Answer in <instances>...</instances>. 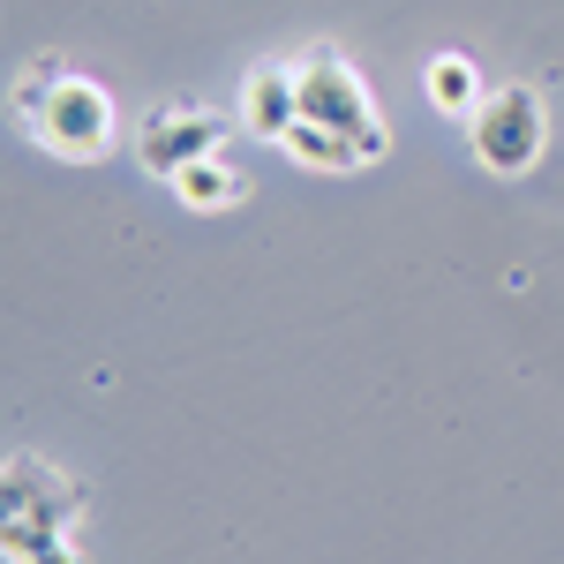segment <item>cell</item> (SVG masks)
<instances>
[{
    "instance_id": "277c9868",
    "label": "cell",
    "mask_w": 564,
    "mask_h": 564,
    "mask_svg": "<svg viewBox=\"0 0 564 564\" xmlns=\"http://www.w3.org/2000/svg\"><path fill=\"white\" fill-rule=\"evenodd\" d=\"M84 481L39 452H8L0 467V527H84Z\"/></svg>"
},
{
    "instance_id": "9c48e42d",
    "label": "cell",
    "mask_w": 564,
    "mask_h": 564,
    "mask_svg": "<svg viewBox=\"0 0 564 564\" xmlns=\"http://www.w3.org/2000/svg\"><path fill=\"white\" fill-rule=\"evenodd\" d=\"M422 90H430V106L444 113V121H475V106L489 98V90H481V68L467 61V53H430Z\"/></svg>"
},
{
    "instance_id": "7a4b0ae2",
    "label": "cell",
    "mask_w": 564,
    "mask_h": 564,
    "mask_svg": "<svg viewBox=\"0 0 564 564\" xmlns=\"http://www.w3.org/2000/svg\"><path fill=\"white\" fill-rule=\"evenodd\" d=\"M294 76H302V121H324V129L354 135V143L369 151V166L391 151L384 106H377V98H369V84H361L347 61H339V45H308L302 61H294Z\"/></svg>"
},
{
    "instance_id": "52a82bcc",
    "label": "cell",
    "mask_w": 564,
    "mask_h": 564,
    "mask_svg": "<svg viewBox=\"0 0 564 564\" xmlns=\"http://www.w3.org/2000/svg\"><path fill=\"white\" fill-rule=\"evenodd\" d=\"M279 151H286V159H294L302 174H361V166H369V151H361L354 135L324 129V121H294Z\"/></svg>"
},
{
    "instance_id": "6da1fadb",
    "label": "cell",
    "mask_w": 564,
    "mask_h": 564,
    "mask_svg": "<svg viewBox=\"0 0 564 564\" xmlns=\"http://www.w3.org/2000/svg\"><path fill=\"white\" fill-rule=\"evenodd\" d=\"M467 151H475V166H489L497 181L534 174L542 151H550V106H542V90L534 84H497L475 106V121H467Z\"/></svg>"
},
{
    "instance_id": "8fae6325",
    "label": "cell",
    "mask_w": 564,
    "mask_h": 564,
    "mask_svg": "<svg viewBox=\"0 0 564 564\" xmlns=\"http://www.w3.org/2000/svg\"><path fill=\"white\" fill-rule=\"evenodd\" d=\"M61 76H68L61 61H31V68L15 76V90H8V106H15V121H23V129L39 121V106L53 98V84H61Z\"/></svg>"
},
{
    "instance_id": "30bf717a",
    "label": "cell",
    "mask_w": 564,
    "mask_h": 564,
    "mask_svg": "<svg viewBox=\"0 0 564 564\" xmlns=\"http://www.w3.org/2000/svg\"><path fill=\"white\" fill-rule=\"evenodd\" d=\"M8 564H90L76 527H0Z\"/></svg>"
},
{
    "instance_id": "ba28073f",
    "label": "cell",
    "mask_w": 564,
    "mask_h": 564,
    "mask_svg": "<svg viewBox=\"0 0 564 564\" xmlns=\"http://www.w3.org/2000/svg\"><path fill=\"white\" fill-rule=\"evenodd\" d=\"M166 188H174V196L188 204V212H234V204L249 196V174H241V166H234L226 151H212V159L181 166V174L166 181Z\"/></svg>"
},
{
    "instance_id": "8992f818",
    "label": "cell",
    "mask_w": 564,
    "mask_h": 564,
    "mask_svg": "<svg viewBox=\"0 0 564 564\" xmlns=\"http://www.w3.org/2000/svg\"><path fill=\"white\" fill-rule=\"evenodd\" d=\"M294 121H302V76H294L286 61L249 68V84H241V129L263 135V143H286Z\"/></svg>"
},
{
    "instance_id": "3957f363",
    "label": "cell",
    "mask_w": 564,
    "mask_h": 564,
    "mask_svg": "<svg viewBox=\"0 0 564 564\" xmlns=\"http://www.w3.org/2000/svg\"><path fill=\"white\" fill-rule=\"evenodd\" d=\"M53 159H68V166H90V159H106L113 151V90L90 84V76H61L53 98L39 106V121H31Z\"/></svg>"
},
{
    "instance_id": "5b68a950",
    "label": "cell",
    "mask_w": 564,
    "mask_h": 564,
    "mask_svg": "<svg viewBox=\"0 0 564 564\" xmlns=\"http://www.w3.org/2000/svg\"><path fill=\"white\" fill-rule=\"evenodd\" d=\"M226 129H234V121H218L212 106H151V113L135 121V166L151 181H174L181 166L226 151Z\"/></svg>"
}]
</instances>
